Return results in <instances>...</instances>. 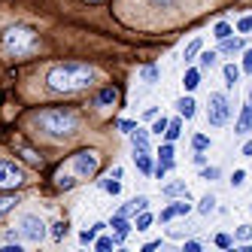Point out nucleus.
<instances>
[{
    "label": "nucleus",
    "instance_id": "nucleus-1",
    "mask_svg": "<svg viewBox=\"0 0 252 252\" xmlns=\"http://www.w3.org/2000/svg\"><path fill=\"white\" fill-rule=\"evenodd\" d=\"M94 79H97V67L82 64V61L55 64V67H49V73H46L49 92H58V94H73L79 88H88Z\"/></svg>",
    "mask_w": 252,
    "mask_h": 252
},
{
    "label": "nucleus",
    "instance_id": "nucleus-2",
    "mask_svg": "<svg viewBox=\"0 0 252 252\" xmlns=\"http://www.w3.org/2000/svg\"><path fill=\"white\" fill-rule=\"evenodd\" d=\"M33 125L40 128V134H46L49 140H70L79 131V116L73 110H61V106H52L33 116Z\"/></svg>",
    "mask_w": 252,
    "mask_h": 252
},
{
    "label": "nucleus",
    "instance_id": "nucleus-3",
    "mask_svg": "<svg viewBox=\"0 0 252 252\" xmlns=\"http://www.w3.org/2000/svg\"><path fill=\"white\" fill-rule=\"evenodd\" d=\"M0 49L6 52V55H28V52L37 49V33L25 25H9L0 31Z\"/></svg>",
    "mask_w": 252,
    "mask_h": 252
},
{
    "label": "nucleus",
    "instance_id": "nucleus-4",
    "mask_svg": "<svg viewBox=\"0 0 252 252\" xmlns=\"http://www.w3.org/2000/svg\"><path fill=\"white\" fill-rule=\"evenodd\" d=\"M231 119V100L225 92H213L210 100H207V122L213 128H225Z\"/></svg>",
    "mask_w": 252,
    "mask_h": 252
},
{
    "label": "nucleus",
    "instance_id": "nucleus-5",
    "mask_svg": "<svg viewBox=\"0 0 252 252\" xmlns=\"http://www.w3.org/2000/svg\"><path fill=\"white\" fill-rule=\"evenodd\" d=\"M19 237L31 240V243H40L46 237V225L43 219H37V216H22V222H19Z\"/></svg>",
    "mask_w": 252,
    "mask_h": 252
},
{
    "label": "nucleus",
    "instance_id": "nucleus-6",
    "mask_svg": "<svg viewBox=\"0 0 252 252\" xmlns=\"http://www.w3.org/2000/svg\"><path fill=\"white\" fill-rule=\"evenodd\" d=\"M73 170L79 173V176H94L97 173V164H100V155L94 152V149H85V152H79V155H73Z\"/></svg>",
    "mask_w": 252,
    "mask_h": 252
},
{
    "label": "nucleus",
    "instance_id": "nucleus-7",
    "mask_svg": "<svg viewBox=\"0 0 252 252\" xmlns=\"http://www.w3.org/2000/svg\"><path fill=\"white\" fill-rule=\"evenodd\" d=\"M25 183V167L15 161H0V189H15Z\"/></svg>",
    "mask_w": 252,
    "mask_h": 252
},
{
    "label": "nucleus",
    "instance_id": "nucleus-8",
    "mask_svg": "<svg viewBox=\"0 0 252 252\" xmlns=\"http://www.w3.org/2000/svg\"><path fill=\"white\" fill-rule=\"evenodd\" d=\"M189 210H191V207H189L186 201H173L170 207H164V210H161V216H158V219H161V222H170V219H176V216H189Z\"/></svg>",
    "mask_w": 252,
    "mask_h": 252
},
{
    "label": "nucleus",
    "instance_id": "nucleus-9",
    "mask_svg": "<svg viewBox=\"0 0 252 252\" xmlns=\"http://www.w3.org/2000/svg\"><path fill=\"white\" fill-rule=\"evenodd\" d=\"M249 131H252V100L240 110V119L234 125V134H249Z\"/></svg>",
    "mask_w": 252,
    "mask_h": 252
},
{
    "label": "nucleus",
    "instance_id": "nucleus-10",
    "mask_svg": "<svg viewBox=\"0 0 252 252\" xmlns=\"http://www.w3.org/2000/svg\"><path fill=\"white\" fill-rule=\"evenodd\" d=\"M219 52L222 55H237V52H243V40L240 37H225V40H219Z\"/></svg>",
    "mask_w": 252,
    "mask_h": 252
},
{
    "label": "nucleus",
    "instance_id": "nucleus-11",
    "mask_svg": "<svg viewBox=\"0 0 252 252\" xmlns=\"http://www.w3.org/2000/svg\"><path fill=\"white\" fill-rule=\"evenodd\" d=\"M110 225L116 228V240H119V243H122V240H125V237H128V234H131V225H128V216H119V213H116Z\"/></svg>",
    "mask_w": 252,
    "mask_h": 252
},
{
    "label": "nucleus",
    "instance_id": "nucleus-12",
    "mask_svg": "<svg viewBox=\"0 0 252 252\" xmlns=\"http://www.w3.org/2000/svg\"><path fill=\"white\" fill-rule=\"evenodd\" d=\"M131 146H134V152H146V149H149V134L137 128V131L131 134Z\"/></svg>",
    "mask_w": 252,
    "mask_h": 252
},
{
    "label": "nucleus",
    "instance_id": "nucleus-13",
    "mask_svg": "<svg viewBox=\"0 0 252 252\" xmlns=\"http://www.w3.org/2000/svg\"><path fill=\"white\" fill-rule=\"evenodd\" d=\"M134 161H137V167H140L143 173H146V176H149V173L155 170V164H152V155H149V149H146V152H134Z\"/></svg>",
    "mask_w": 252,
    "mask_h": 252
},
{
    "label": "nucleus",
    "instance_id": "nucleus-14",
    "mask_svg": "<svg viewBox=\"0 0 252 252\" xmlns=\"http://www.w3.org/2000/svg\"><path fill=\"white\" fill-rule=\"evenodd\" d=\"M161 191H164L167 197H176V194H186V197H189V186H186V179H176V183H167V186L161 189Z\"/></svg>",
    "mask_w": 252,
    "mask_h": 252
},
{
    "label": "nucleus",
    "instance_id": "nucleus-15",
    "mask_svg": "<svg viewBox=\"0 0 252 252\" xmlns=\"http://www.w3.org/2000/svg\"><path fill=\"white\" fill-rule=\"evenodd\" d=\"M194 106H197V103H194L191 97H179V100H176V110H179V116H183V119H191V116H194Z\"/></svg>",
    "mask_w": 252,
    "mask_h": 252
},
{
    "label": "nucleus",
    "instance_id": "nucleus-16",
    "mask_svg": "<svg viewBox=\"0 0 252 252\" xmlns=\"http://www.w3.org/2000/svg\"><path fill=\"white\" fill-rule=\"evenodd\" d=\"M15 207H19V194H0V216L12 213Z\"/></svg>",
    "mask_w": 252,
    "mask_h": 252
},
{
    "label": "nucleus",
    "instance_id": "nucleus-17",
    "mask_svg": "<svg viewBox=\"0 0 252 252\" xmlns=\"http://www.w3.org/2000/svg\"><path fill=\"white\" fill-rule=\"evenodd\" d=\"M183 85H186V92H194L197 85H201V70H186V79H183Z\"/></svg>",
    "mask_w": 252,
    "mask_h": 252
},
{
    "label": "nucleus",
    "instance_id": "nucleus-18",
    "mask_svg": "<svg viewBox=\"0 0 252 252\" xmlns=\"http://www.w3.org/2000/svg\"><path fill=\"white\" fill-rule=\"evenodd\" d=\"M103 228H106V225H103V222H97L94 228H88V231H82V234H79V240H82L85 246H92V243L97 240V231H103Z\"/></svg>",
    "mask_w": 252,
    "mask_h": 252
},
{
    "label": "nucleus",
    "instance_id": "nucleus-19",
    "mask_svg": "<svg viewBox=\"0 0 252 252\" xmlns=\"http://www.w3.org/2000/svg\"><path fill=\"white\" fill-rule=\"evenodd\" d=\"M237 79H240V67L225 64V85H228V88H234V85H237Z\"/></svg>",
    "mask_w": 252,
    "mask_h": 252
},
{
    "label": "nucleus",
    "instance_id": "nucleus-20",
    "mask_svg": "<svg viewBox=\"0 0 252 252\" xmlns=\"http://www.w3.org/2000/svg\"><path fill=\"white\" fill-rule=\"evenodd\" d=\"M179 134H183V119H173L170 125H167V131H164V137L173 143V140H179Z\"/></svg>",
    "mask_w": 252,
    "mask_h": 252
},
{
    "label": "nucleus",
    "instance_id": "nucleus-21",
    "mask_svg": "<svg viewBox=\"0 0 252 252\" xmlns=\"http://www.w3.org/2000/svg\"><path fill=\"white\" fill-rule=\"evenodd\" d=\"M158 161L161 164H167V167H173V146H170V140L161 146V152H158Z\"/></svg>",
    "mask_w": 252,
    "mask_h": 252
},
{
    "label": "nucleus",
    "instance_id": "nucleus-22",
    "mask_svg": "<svg viewBox=\"0 0 252 252\" xmlns=\"http://www.w3.org/2000/svg\"><path fill=\"white\" fill-rule=\"evenodd\" d=\"M100 189L110 191V194H119V191H122V183H119L116 176H106V179H100Z\"/></svg>",
    "mask_w": 252,
    "mask_h": 252
},
{
    "label": "nucleus",
    "instance_id": "nucleus-23",
    "mask_svg": "<svg viewBox=\"0 0 252 252\" xmlns=\"http://www.w3.org/2000/svg\"><path fill=\"white\" fill-rule=\"evenodd\" d=\"M219 64V52H204L201 55V70H213Z\"/></svg>",
    "mask_w": 252,
    "mask_h": 252
},
{
    "label": "nucleus",
    "instance_id": "nucleus-24",
    "mask_svg": "<svg viewBox=\"0 0 252 252\" xmlns=\"http://www.w3.org/2000/svg\"><path fill=\"white\" fill-rule=\"evenodd\" d=\"M152 222H155V216H152V213H146V210H140V216H137V225H134V228H137V231H146Z\"/></svg>",
    "mask_w": 252,
    "mask_h": 252
},
{
    "label": "nucleus",
    "instance_id": "nucleus-25",
    "mask_svg": "<svg viewBox=\"0 0 252 252\" xmlns=\"http://www.w3.org/2000/svg\"><path fill=\"white\" fill-rule=\"evenodd\" d=\"M197 210H201L204 216H210V213L216 210V197H213V194H204V197H201V204H197Z\"/></svg>",
    "mask_w": 252,
    "mask_h": 252
},
{
    "label": "nucleus",
    "instance_id": "nucleus-26",
    "mask_svg": "<svg viewBox=\"0 0 252 252\" xmlns=\"http://www.w3.org/2000/svg\"><path fill=\"white\" fill-rule=\"evenodd\" d=\"M201 49H204L201 40H191V43L186 46V61H194V55H201Z\"/></svg>",
    "mask_w": 252,
    "mask_h": 252
},
{
    "label": "nucleus",
    "instance_id": "nucleus-27",
    "mask_svg": "<svg viewBox=\"0 0 252 252\" xmlns=\"http://www.w3.org/2000/svg\"><path fill=\"white\" fill-rule=\"evenodd\" d=\"M106 103H116V92H113V88H100V94H97V106H106Z\"/></svg>",
    "mask_w": 252,
    "mask_h": 252
},
{
    "label": "nucleus",
    "instance_id": "nucleus-28",
    "mask_svg": "<svg viewBox=\"0 0 252 252\" xmlns=\"http://www.w3.org/2000/svg\"><path fill=\"white\" fill-rule=\"evenodd\" d=\"M213 37H216V40H225V37H231V25H228V22H219V25L213 28Z\"/></svg>",
    "mask_w": 252,
    "mask_h": 252
},
{
    "label": "nucleus",
    "instance_id": "nucleus-29",
    "mask_svg": "<svg viewBox=\"0 0 252 252\" xmlns=\"http://www.w3.org/2000/svg\"><path fill=\"white\" fill-rule=\"evenodd\" d=\"M116 243H119L116 237H100V240H94V249H97V252H110Z\"/></svg>",
    "mask_w": 252,
    "mask_h": 252
},
{
    "label": "nucleus",
    "instance_id": "nucleus-30",
    "mask_svg": "<svg viewBox=\"0 0 252 252\" xmlns=\"http://www.w3.org/2000/svg\"><path fill=\"white\" fill-rule=\"evenodd\" d=\"M161 76V70L155 67V64H149V67H143V79H146V82H155Z\"/></svg>",
    "mask_w": 252,
    "mask_h": 252
},
{
    "label": "nucleus",
    "instance_id": "nucleus-31",
    "mask_svg": "<svg viewBox=\"0 0 252 252\" xmlns=\"http://www.w3.org/2000/svg\"><path fill=\"white\" fill-rule=\"evenodd\" d=\"M52 237H55V240H64V237H67V222H55V225H52Z\"/></svg>",
    "mask_w": 252,
    "mask_h": 252
},
{
    "label": "nucleus",
    "instance_id": "nucleus-32",
    "mask_svg": "<svg viewBox=\"0 0 252 252\" xmlns=\"http://www.w3.org/2000/svg\"><path fill=\"white\" fill-rule=\"evenodd\" d=\"M191 146H194V152H204V149L210 146V137H204V134H197V137L191 140Z\"/></svg>",
    "mask_w": 252,
    "mask_h": 252
},
{
    "label": "nucleus",
    "instance_id": "nucleus-33",
    "mask_svg": "<svg viewBox=\"0 0 252 252\" xmlns=\"http://www.w3.org/2000/svg\"><path fill=\"white\" fill-rule=\"evenodd\" d=\"M119 131H122V134H134V131H137V122L122 119V122H119Z\"/></svg>",
    "mask_w": 252,
    "mask_h": 252
},
{
    "label": "nucleus",
    "instance_id": "nucleus-34",
    "mask_svg": "<svg viewBox=\"0 0 252 252\" xmlns=\"http://www.w3.org/2000/svg\"><path fill=\"white\" fill-rule=\"evenodd\" d=\"M167 125H170V122H167L164 116H161V119H155V125H152V134H158V137H161V134L167 131Z\"/></svg>",
    "mask_w": 252,
    "mask_h": 252
},
{
    "label": "nucleus",
    "instance_id": "nucleus-35",
    "mask_svg": "<svg viewBox=\"0 0 252 252\" xmlns=\"http://www.w3.org/2000/svg\"><path fill=\"white\" fill-rule=\"evenodd\" d=\"M237 240H243V243L252 240V225H240V228H237Z\"/></svg>",
    "mask_w": 252,
    "mask_h": 252
},
{
    "label": "nucleus",
    "instance_id": "nucleus-36",
    "mask_svg": "<svg viewBox=\"0 0 252 252\" xmlns=\"http://www.w3.org/2000/svg\"><path fill=\"white\" fill-rule=\"evenodd\" d=\"M237 31H240V33H249V31H252V15H243V19L237 22Z\"/></svg>",
    "mask_w": 252,
    "mask_h": 252
},
{
    "label": "nucleus",
    "instance_id": "nucleus-37",
    "mask_svg": "<svg viewBox=\"0 0 252 252\" xmlns=\"http://www.w3.org/2000/svg\"><path fill=\"white\" fill-rule=\"evenodd\" d=\"M243 179H246V170H234V176H231V186H234V189H240V186H243Z\"/></svg>",
    "mask_w": 252,
    "mask_h": 252
},
{
    "label": "nucleus",
    "instance_id": "nucleus-38",
    "mask_svg": "<svg viewBox=\"0 0 252 252\" xmlns=\"http://www.w3.org/2000/svg\"><path fill=\"white\" fill-rule=\"evenodd\" d=\"M73 183H76L73 176H64V173H58V189H73Z\"/></svg>",
    "mask_w": 252,
    "mask_h": 252
},
{
    "label": "nucleus",
    "instance_id": "nucleus-39",
    "mask_svg": "<svg viewBox=\"0 0 252 252\" xmlns=\"http://www.w3.org/2000/svg\"><path fill=\"white\" fill-rule=\"evenodd\" d=\"M243 70L252 73V49H243Z\"/></svg>",
    "mask_w": 252,
    "mask_h": 252
},
{
    "label": "nucleus",
    "instance_id": "nucleus-40",
    "mask_svg": "<svg viewBox=\"0 0 252 252\" xmlns=\"http://www.w3.org/2000/svg\"><path fill=\"white\" fill-rule=\"evenodd\" d=\"M201 176H204V179H216V176H219V167H207V164H204Z\"/></svg>",
    "mask_w": 252,
    "mask_h": 252
},
{
    "label": "nucleus",
    "instance_id": "nucleus-41",
    "mask_svg": "<svg viewBox=\"0 0 252 252\" xmlns=\"http://www.w3.org/2000/svg\"><path fill=\"white\" fill-rule=\"evenodd\" d=\"M216 246L228 249V246H231V237H228V234H216Z\"/></svg>",
    "mask_w": 252,
    "mask_h": 252
},
{
    "label": "nucleus",
    "instance_id": "nucleus-42",
    "mask_svg": "<svg viewBox=\"0 0 252 252\" xmlns=\"http://www.w3.org/2000/svg\"><path fill=\"white\" fill-rule=\"evenodd\" d=\"M146 3H152V6H161V9H167V6H173L176 0H146Z\"/></svg>",
    "mask_w": 252,
    "mask_h": 252
},
{
    "label": "nucleus",
    "instance_id": "nucleus-43",
    "mask_svg": "<svg viewBox=\"0 0 252 252\" xmlns=\"http://www.w3.org/2000/svg\"><path fill=\"white\" fill-rule=\"evenodd\" d=\"M167 170H170V167H167V164H161V161H158V164H155V170H152V173H155L158 179H164V173H167Z\"/></svg>",
    "mask_w": 252,
    "mask_h": 252
},
{
    "label": "nucleus",
    "instance_id": "nucleus-44",
    "mask_svg": "<svg viewBox=\"0 0 252 252\" xmlns=\"http://www.w3.org/2000/svg\"><path fill=\"white\" fill-rule=\"evenodd\" d=\"M161 246V240H152V243H146V246H143V252H155Z\"/></svg>",
    "mask_w": 252,
    "mask_h": 252
},
{
    "label": "nucleus",
    "instance_id": "nucleus-45",
    "mask_svg": "<svg viewBox=\"0 0 252 252\" xmlns=\"http://www.w3.org/2000/svg\"><path fill=\"white\" fill-rule=\"evenodd\" d=\"M197 249H201V243H197V240H189L186 243V252H197Z\"/></svg>",
    "mask_w": 252,
    "mask_h": 252
},
{
    "label": "nucleus",
    "instance_id": "nucleus-46",
    "mask_svg": "<svg viewBox=\"0 0 252 252\" xmlns=\"http://www.w3.org/2000/svg\"><path fill=\"white\" fill-rule=\"evenodd\" d=\"M194 164H197V167H204V164H207V155L197 152V155H194Z\"/></svg>",
    "mask_w": 252,
    "mask_h": 252
},
{
    "label": "nucleus",
    "instance_id": "nucleus-47",
    "mask_svg": "<svg viewBox=\"0 0 252 252\" xmlns=\"http://www.w3.org/2000/svg\"><path fill=\"white\" fill-rule=\"evenodd\" d=\"M155 116H158V110H155V106H149V110L143 113V119H155Z\"/></svg>",
    "mask_w": 252,
    "mask_h": 252
},
{
    "label": "nucleus",
    "instance_id": "nucleus-48",
    "mask_svg": "<svg viewBox=\"0 0 252 252\" xmlns=\"http://www.w3.org/2000/svg\"><path fill=\"white\" fill-rule=\"evenodd\" d=\"M243 155H252V140H249L246 146H243Z\"/></svg>",
    "mask_w": 252,
    "mask_h": 252
},
{
    "label": "nucleus",
    "instance_id": "nucleus-49",
    "mask_svg": "<svg viewBox=\"0 0 252 252\" xmlns=\"http://www.w3.org/2000/svg\"><path fill=\"white\" fill-rule=\"evenodd\" d=\"M88 3H100V0H88Z\"/></svg>",
    "mask_w": 252,
    "mask_h": 252
},
{
    "label": "nucleus",
    "instance_id": "nucleus-50",
    "mask_svg": "<svg viewBox=\"0 0 252 252\" xmlns=\"http://www.w3.org/2000/svg\"><path fill=\"white\" fill-rule=\"evenodd\" d=\"M249 100H252V92H249Z\"/></svg>",
    "mask_w": 252,
    "mask_h": 252
},
{
    "label": "nucleus",
    "instance_id": "nucleus-51",
    "mask_svg": "<svg viewBox=\"0 0 252 252\" xmlns=\"http://www.w3.org/2000/svg\"><path fill=\"white\" fill-rule=\"evenodd\" d=\"M249 210H252V207H249Z\"/></svg>",
    "mask_w": 252,
    "mask_h": 252
}]
</instances>
